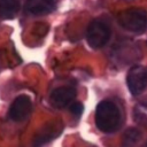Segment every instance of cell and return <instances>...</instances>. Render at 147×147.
<instances>
[{"instance_id": "obj_1", "label": "cell", "mask_w": 147, "mask_h": 147, "mask_svg": "<svg viewBox=\"0 0 147 147\" xmlns=\"http://www.w3.org/2000/svg\"><path fill=\"white\" fill-rule=\"evenodd\" d=\"M95 124L102 132L116 131L121 125V113L117 106L108 100L101 101L95 110Z\"/></svg>"}, {"instance_id": "obj_2", "label": "cell", "mask_w": 147, "mask_h": 147, "mask_svg": "<svg viewBox=\"0 0 147 147\" xmlns=\"http://www.w3.org/2000/svg\"><path fill=\"white\" fill-rule=\"evenodd\" d=\"M121 26L131 32H142L147 28V13L142 9H129L118 17Z\"/></svg>"}, {"instance_id": "obj_3", "label": "cell", "mask_w": 147, "mask_h": 147, "mask_svg": "<svg viewBox=\"0 0 147 147\" xmlns=\"http://www.w3.org/2000/svg\"><path fill=\"white\" fill-rule=\"evenodd\" d=\"M110 38V29L102 21H93L86 31V40L92 48L103 47Z\"/></svg>"}, {"instance_id": "obj_4", "label": "cell", "mask_w": 147, "mask_h": 147, "mask_svg": "<svg viewBox=\"0 0 147 147\" xmlns=\"http://www.w3.org/2000/svg\"><path fill=\"white\" fill-rule=\"evenodd\" d=\"M126 82L127 87L132 94H140L147 86V70L140 65L131 68L127 74Z\"/></svg>"}, {"instance_id": "obj_5", "label": "cell", "mask_w": 147, "mask_h": 147, "mask_svg": "<svg viewBox=\"0 0 147 147\" xmlns=\"http://www.w3.org/2000/svg\"><path fill=\"white\" fill-rule=\"evenodd\" d=\"M31 108H32L31 99L28 95H20L13 101L8 115L10 119L15 122H21L30 114Z\"/></svg>"}, {"instance_id": "obj_6", "label": "cell", "mask_w": 147, "mask_h": 147, "mask_svg": "<svg viewBox=\"0 0 147 147\" xmlns=\"http://www.w3.org/2000/svg\"><path fill=\"white\" fill-rule=\"evenodd\" d=\"M76 98V91L69 86H61L55 88L51 94V103L55 108H63L70 105Z\"/></svg>"}, {"instance_id": "obj_7", "label": "cell", "mask_w": 147, "mask_h": 147, "mask_svg": "<svg viewBox=\"0 0 147 147\" xmlns=\"http://www.w3.org/2000/svg\"><path fill=\"white\" fill-rule=\"evenodd\" d=\"M57 0H26L25 10L31 15H45L51 13Z\"/></svg>"}, {"instance_id": "obj_8", "label": "cell", "mask_w": 147, "mask_h": 147, "mask_svg": "<svg viewBox=\"0 0 147 147\" xmlns=\"http://www.w3.org/2000/svg\"><path fill=\"white\" fill-rule=\"evenodd\" d=\"M20 9V0H0V17L11 20Z\"/></svg>"}, {"instance_id": "obj_9", "label": "cell", "mask_w": 147, "mask_h": 147, "mask_svg": "<svg viewBox=\"0 0 147 147\" xmlns=\"http://www.w3.org/2000/svg\"><path fill=\"white\" fill-rule=\"evenodd\" d=\"M123 138L125 145H133L140 139V132L136 129H129L127 131H125Z\"/></svg>"}, {"instance_id": "obj_10", "label": "cell", "mask_w": 147, "mask_h": 147, "mask_svg": "<svg viewBox=\"0 0 147 147\" xmlns=\"http://www.w3.org/2000/svg\"><path fill=\"white\" fill-rule=\"evenodd\" d=\"M69 110L72 115L75 116H80L83 110H84V107L80 102H71L70 103V107H69Z\"/></svg>"}]
</instances>
